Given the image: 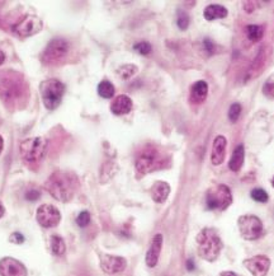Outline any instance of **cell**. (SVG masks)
Wrapping results in <instances>:
<instances>
[{"label": "cell", "mask_w": 274, "mask_h": 276, "mask_svg": "<svg viewBox=\"0 0 274 276\" xmlns=\"http://www.w3.org/2000/svg\"><path fill=\"white\" fill-rule=\"evenodd\" d=\"M76 182L75 176L66 172H55L51 177L46 181V190L51 193V196L61 203L71 200L75 192Z\"/></svg>", "instance_id": "1"}, {"label": "cell", "mask_w": 274, "mask_h": 276, "mask_svg": "<svg viewBox=\"0 0 274 276\" xmlns=\"http://www.w3.org/2000/svg\"><path fill=\"white\" fill-rule=\"evenodd\" d=\"M27 93L23 78L16 71H0V98L16 104Z\"/></svg>", "instance_id": "2"}, {"label": "cell", "mask_w": 274, "mask_h": 276, "mask_svg": "<svg viewBox=\"0 0 274 276\" xmlns=\"http://www.w3.org/2000/svg\"><path fill=\"white\" fill-rule=\"evenodd\" d=\"M198 245V255L208 262L217 260L222 250V241L220 235L212 228H204L196 238Z\"/></svg>", "instance_id": "3"}, {"label": "cell", "mask_w": 274, "mask_h": 276, "mask_svg": "<svg viewBox=\"0 0 274 276\" xmlns=\"http://www.w3.org/2000/svg\"><path fill=\"white\" fill-rule=\"evenodd\" d=\"M231 204H233L231 190L222 183L212 186L206 193V205L210 210H226Z\"/></svg>", "instance_id": "4"}, {"label": "cell", "mask_w": 274, "mask_h": 276, "mask_svg": "<svg viewBox=\"0 0 274 276\" xmlns=\"http://www.w3.org/2000/svg\"><path fill=\"white\" fill-rule=\"evenodd\" d=\"M65 86L57 79H49L41 86L42 101L47 109H56L62 101Z\"/></svg>", "instance_id": "5"}, {"label": "cell", "mask_w": 274, "mask_h": 276, "mask_svg": "<svg viewBox=\"0 0 274 276\" xmlns=\"http://www.w3.org/2000/svg\"><path fill=\"white\" fill-rule=\"evenodd\" d=\"M46 140L43 138H31L24 140L19 146L21 156L27 164H37L43 158L46 151Z\"/></svg>", "instance_id": "6"}, {"label": "cell", "mask_w": 274, "mask_h": 276, "mask_svg": "<svg viewBox=\"0 0 274 276\" xmlns=\"http://www.w3.org/2000/svg\"><path fill=\"white\" fill-rule=\"evenodd\" d=\"M161 166V155L156 149L148 148L141 151L136 158L134 168L137 175L145 176L153 171L158 170Z\"/></svg>", "instance_id": "7"}, {"label": "cell", "mask_w": 274, "mask_h": 276, "mask_svg": "<svg viewBox=\"0 0 274 276\" xmlns=\"http://www.w3.org/2000/svg\"><path fill=\"white\" fill-rule=\"evenodd\" d=\"M239 230L244 240L246 241H255L263 235L264 228L260 219L255 215H241L238 220Z\"/></svg>", "instance_id": "8"}, {"label": "cell", "mask_w": 274, "mask_h": 276, "mask_svg": "<svg viewBox=\"0 0 274 276\" xmlns=\"http://www.w3.org/2000/svg\"><path fill=\"white\" fill-rule=\"evenodd\" d=\"M69 52V44L64 38H54L44 49L41 59L44 64H57Z\"/></svg>", "instance_id": "9"}, {"label": "cell", "mask_w": 274, "mask_h": 276, "mask_svg": "<svg viewBox=\"0 0 274 276\" xmlns=\"http://www.w3.org/2000/svg\"><path fill=\"white\" fill-rule=\"evenodd\" d=\"M42 27L43 24L38 17L28 14V16H24L18 23L14 24L13 32L19 37H31L41 32Z\"/></svg>", "instance_id": "10"}, {"label": "cell", "mask_w": 274, "mask_h": 276, "mask_svg": "<svg viewBox=\"0 0 274 276\" xmlns=\"http://www.w3.org/2000/svg\"><path fill=\"white\" fill-rule=\"evenodd\" d=\"M37 222L43 228H54L61 222V213L54 205H41L37 210Z\"/></svg>", "instance_id": "11"}, {"label": "cell", "mask_w": 274, "mask_h": 276, "mask_svg": "<svg viewBox=\"0 0 274 276\" xmlns=\"http://www.w3.org/2000/svg\"><path fill=\"white\" fill-rule=\"evenodd\" d=\"M243 263L253 276H266L270 268V260L265 255H258L246 258Z\"/></svg>", "instance_id": "12"}, {"label": "cell", "mask_w": 274, "mask_h": 276, "mask_svg": "<svg viewBox=\"0 0 274 276\" xmlns=\"http://www.w3.org/2000/svg\"><path fill=\"white\" fill-rule=\"evenodd\" d=\"M0 276H28V272L21 261L13 257H4L0 260Z\"/></svg>", "instance_id": "13"}, {"label": "cell", "mask_w": 274, "mask_h": 276, "mask_svg": "<svg viewBox=\"0 0 274 276\" xmlns=\"http://www.w3.org/2000/svg\"><path fill=\"white\" fill-rule=\"evenodd\" d=\"M127 261L123 257L103 255L101 257V268L106 273H118L126 268Z\"/></svg>", "instance_id": "14"}, {"label": "cell", "mask_w": 274, "mask_h": 276, "mask_svg": "<svg viewBox=\"0 0 274 276\" xmlns=\"http://www.w3.org/2000/svg\"><path fill=\"white\" fill-rule=\"evenodd\" d=\"M161 247H163V235L159 233V234L154 235L153 241H151L150 248H149L148 253H146V265H148L149 267L153 268L158 265Z\"/></svg>", "instance_id": "15"}, {"label": "cell", "mask_w": 274, "mask_h": 276, "mask_svg": "<svg viewBox=\"0 0 274 276\" xmlns=\"http://www.w3.org/2000/svg\"><path fill=\"white\" fill-rule=\"evenodd\" d=\"M226 140L225 136L218 135L217 138L213 140L212 145V153H211V162H212L213 166H220L222 164V162L225 161V154H226Z\"/></svg>", "instance_id": "16"}, {"label": "cell", "mask_w": 274, "mask_h": 276, "mask_svg": "<svg viewBox=\"0 0 274 276\" xmlns=\"http://www.w3.org/2000/svg\"><path fill=\"white\" fill-rule=\"evenodd\" d=\"M132 109V99L128 96H118L111 104V111L112 113L117 116L121 115H127V113L131 112Z\"/></svg>", "instance_id": "17"}, {"label": "cell", "mask_w": 274, "mask_h": 276, "mask_svg": "<svg viewBox=\"0 0 274 276\" xmlns=\"http://www.w3.org/2000/svg\"><path fill=\"white\" fill-rule=\"evenodd\" d=\"M150 193L155 203L163 204L165 203L166 199L170 195V186L166 182H164V181H156L153 187H151Z\"/></svg>", "instance_id": "18"}, {"label": "cell", "mask_w": 274, "mask_h": 276, "mask_svg": "<svg viewBox=\"0 0 274 276\" xmlns=\"http://www.w3.org/2000/svg\"><path fill=\"white\" fill-rule=\"evenodd\" d=\"M208 84L204 81H198L192 86L191 88V101L193 103H203L207 98Z\"/></svg>", "instance_id": "19"}, {"label": "cell", "mask_w": 274, "mask_h": 276, "mask_svg": "<svg viewBox=\"0 0 274 276\" xmlns=\"http://www.w3.org/2000/svg\"><path fill=\"white\" fill-rule=\"evenodd\" d=\"M203 16L206 21L208 22L216 21V19H223L227 17V9L225 7L220 6V4H211V6L206 7Z\"/></svg>", "instance_id": "20"}, {"label": "cell", "mask_w": 274, "mask_h": 276, "mask_svg": "<svg viewBox=\"0 0 274 276\" xmlns=\"http://www.w3.org/2000/svg\"><path fill=\"white\" fill-rule=\"evenodd\" d=\"M244 159H245V148H244L243 144H240L233 151L230 163H229L230 170L234 171V172H239L241 170V167H243Z\"/></svg>", "instance_id": "21"}, {"label": "cell", "mask_w": 274, "mask_h": 276, "mask_svg": "<svg viewBox=\"0 0 274 276\" xmlns=\"http://www.w3.org/2000/svg\"><path fill=\"white\" fill-rule=\"evenodd\" d=\"M264 28L261 26H256V24H249L246 26V36L251 42H258L263 38Z\"/></svg>", "instance_id": "22"}, {"label": "cell", "mask_w": 274, "mask_h": 276, "mask_svg": "<svg viewBox=\"0 0 274 276\" xmlns=\"http://www.w3.org/2000/svg\"><path fill=\"white\" fill-rule=\"evenodd\" d=\"M114 92H116V89H114V86L111 83V82L102 81L101 83H99L98 94L101 97H103V98L106 99L112 98V97L114 96Z\"/></svg>", "instance_id": "23"}, {"label": "cell", "mask_w": 274, "mask_h": 276, "mask_svg": "<svg viewBox=\"0 0 274 276\" xmlns=\"http://www.w3.org/2000/svg\"><path fill=\"white\" fill-rule=\"evenodd\" d=\"M51 251L54 255L62 256L66 251V245L65 241L60 235H52L51 238Z\"/></svg>", "instance_id": "24"}, {"label": "cell", "mask_w": 274, "mask_h": 276, "mask_svg": "<svg viewBox=\"0 0 274 276\" xmlns=\"http://www.w3.org/2000/svg\"><path fill=\"white\" fill-rule=\"evenodd\" d=\"M137 71H139V69H137L136 65H132V64H126V65L119 66L118 70H117V74H118V76L121 79L127 81V79L132 78V76H133Z\"/></svg>", "instance_id": "25"}, {"label": "cell", "mask_w": 274, "mask_h": 276, "mask_svg": "<svg viewBox=\"0 0 274 276\" xmlns=\"http://www.w3.org/2000/svg\"><path fill=\"white\" fill-rule=\"evenodd\" d=\"M250 196L254 201H256V203L264 204L269 200L268 193H266L263 188H254L250 192Z\"/></svg>", "instance_id": "26"}, {"label": "cell", "mask_w": 274, "mask_h": 276, "mask_svg": "<svg viewBox=\"0 0 274 276\" xmlns=\"http://www.w3.org/2000/svg\"><path fill=\"white\" fill-rule=\"evenodd\" d=\"M241 113V104L240 103H233L231 104L230 109H229V120L231 123H236L240 117Z\"/></svg>", "instance_id": "27"}, {"label": "cell", "mask_w": 274, "mask_h": 276, "mask_svg": "<svg viewBox=\"0 0 274 276\" xmlns=\"http://www.w3.org/2000/svg\"><path fill=\"white\" fill-rule=\"evenodd\" d=\"M263 92L265 96H268L269 98L274 99V74H271L268 79H266L265 84L263 87Z\"/></svg>", "instance_id": "28"}, {"label": "cell", "mask_w": 274, "mask_h": 276, "mask_svg": "<svg viewBox=\"0 0 274 276\" xmlns=\"http://www.w3.org/2000/svg\"><path fill=\"white\" fill-rule=\"evenodd\" d=\"M133 50L136 52H139L140 55H149L151 52V50H153V47H151V45L149 42L141 41L134 45Z\"/></svg>", "instance_id": "29"}, {"label": "cell", "mask_w": 274, "mask_h": 276, "mask_svg": "<svg viewBox=\"0 0 274 276\" xmlns=\"http://www.w3.org/2000/svg\"><path fill=\"white\" fill-rule=\"evenodd\" d=\"M89 223H90V214H89V211H81L78 215V218H76V224L80 228H85Z\"/></svg>", "instance_id": "30"}, {"label": "cell", "mask_w": 274, "mask_h": 276, "mask_svg": "<svg viewBox=\"0 0 274 276\" xmlns=\"http://www.w3.org/2000/svg\"><path fill=\"white\" fill-rule=\"evenodd\" d=\"M176 24L180 29H187L189 26V17L186 12H179L178 18H176Z\"/></svg>", "instance_id": "31"}, {"label": "cell", "mask_w": 274, "mask_h": 276, "mask_svg": "<svg viewBox=\"0 0 274 276\" xmlns=\"http://www.w3.org/2000/svg\"><path fill=\"white\" fill-rule=\"evenodd\" d=\"M39 198H41V193H39L38 190H34V188H32L26 193V199L28 201H37Z\"/></svg>", "instance_id": "32"}, {"label": "cell", "mask_w": 274, "mask_h": 276, "mask_svg": "<svg viewBox=\"0 0 274 276\" xmlns=\"http://www.w3.org/2000/svg\"><path fill=\"white\" fill-rule=\"evenodd\" d=\"M12 243H16V245H22L24 242V235L21 234V233H13L9 238Z\"/></svg>", "instance_id": "33"}, {"label": "cell", "mask_w": 274, "mask_h": 276, "mask_svg": "<svg viewBox=\"0 0 274 276\" xmlns=\"http://www.w3.org/2000/svg\"><path fill=\"white\" fill-rule=\"evenodd\" d=\"M203 46H204V49H206V51H207L210 55L215 52V45H213V42L211 41L210 38L204 40V41H203Z\"/></svg>", "instance_id": "34"}, {"label": "cell", "mask_w": 274, "mask_h": 276, "mask_svg": "<svg viewBox=\"0 0 274 276\" xmlns=\"http://www.w3.org/2000/svg\"><path fill=\"white\" fill-rule=\"evenodd\" d=\"M194 268H196V263H194V261L192 260V258L187 260V270H188V271H193Z\"/></svg>", "instance_id": "35"}, {"label": "cell", "mask_w": 274, "mask_h": 276, "mask_svg": "<svg viewBox=\"0 0 274 276\" xmlns=\"http://www.w3.org/2000/svg\"><path fill=\"white\" fill-rule=\"evenodd\" d=\"M244 8L248 11V13H251V12H253V8H254V3H251V2H248V3H245Z\"/></svg>", "instance_id": "36"}, {"label": "cell", "mask_w": 274, "mask_h": 276, "mask_svg": "<svg viewBox=\"0 0 274 276\" xmlns=\"http://www.w3.org/2000/svg\"><path fill=\"white\" fill-rule=\"evenodd\" d=\"M220 275L221 276H240V275H238L236 272H234V271H222Z\"/></svg>", "instance_id": "37"}, {"label": "cell", "mask_w": 274, "mask_h": 276, "mask_svg": "<svg viewBox=\"0 0 274 276\" xmlns=\"http://www.w3.org/2000/svg\"><path fill=\"white\" fill-rule=\"evenodd\" d=\"M4 60H6V55L3 51H0V65L4 63Z\"/></svg>", "instance_id": "38"}, {"label": "cell", "mask_w": 274, "mask_h": 276, "mask_svg": "<svg viewBox=\"0 0 274 276\" xmlns=\"http://www.w3.org/2000/svg\"><path fill=\"white\" fill-rule=\"evenodd\" d=\"M4 214H6V209H4V206L0 203V218H3Z\"/></svg>", "instance_id": "39"}, {"label": "cell", "mask_w": 274, "mask_h": 276, "mask_svg": "<svg viewBox=\"0 0 274 276\" xmlns=\"http://www.w3.org/2000/svg\"><path fill=\"white\" fill-rule=\"evenodd\" d=\"M3 148H4V140L3 138H2V135H0V153L3 151Z\"/></svg>", "instance_id": "40"}, {"label": "cell", "mask_w": 274, "mask_h": 276, "mask_svg": "<svg viewBox=\"0 0 274 276\" xmlns=\"http://www.w3.org/2000/svg\"><path fill=\"white\" fill-rule=\"evenodd\" d=\"M271 185H273V187H274V177H273V180H271Z\"/></svg>", "instance_id": "41"}]
</instances>
